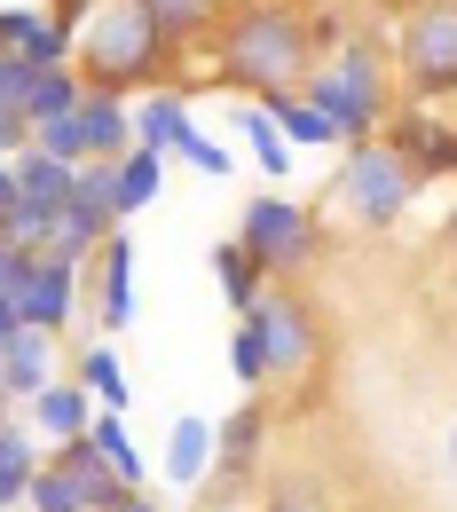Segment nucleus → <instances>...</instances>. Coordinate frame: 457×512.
I'll return each instance as SVG.
<instances>
[{
    "label": "nucleus",
    "mask_w": 457,
    "mask_h": 512,
    "mask_svg": "<svg viewBox=\"0 0 457 512\" xmlns=\"http://www.w3.org/2000/svg\"><path fill=\"white\" fill-rule=\"evenodd\" d=\"M87 8H95V0H87Z\"/></svg>",
    "instance_id": "nucleus-41"
},
{
    "label": "nucleus",
    "mask_w": 457,
    "mask_h": 512,
    "mask_svg": "<svg viewBox=\"0 0 457 512\" xmlns=\"http://www.w3.org/2000/svg\"><path fill=\"white\" fill-rule=\"evenodd\" d=\"M56 331H40V323H16V339L0 347V379H8V394H16V410L32 402V394H48V386L64 379V363H56Z\"/></svg>",
    "instance_id": "nucleus-11"
},
{
    "label": "nucleus",
    "mask_w": 457,
    "mask_h": 512,
    "mask_svg": "<svg viewBox=\"0 0 457 512\" xmlns=\"http://www.w3.org/2000/svg\"><path fill=\"white\" fill-rule=\"evenodd\" d=\"M237 245L261 260L268 276H300L308 260L324 253V221H316V205H300V197H284V190H261L253 205H245V221H237Z\"/></svg>",
    "instance_id": "nucleus-6"
},
{
    "label": "nucleus",
    "mask_w": 457,
    "mask_h": 512,
    "mask_svg": "<svg viewBox=\"0 0 457 512\" xmlns=\"http://www.w3.org/2000/svg\"><path fill=\"white\" fill-rule=\"evenodd\" d=\"M71 379L87 386L103 410H127V402H134V379H127V363L111 355V339H87V347H79V363H71Z\"/></svg>",
    "instance_id": "nucleus-20"
},
{
    "label": "nucleus",
    "mask_w": 457,
    "mask_h": 512,
    "mask_svg": "<svg viewBox=\"0 0 457 512\" xmlns=\"http://www.w3.org/2000/svg\"><path fill=\"white\" fill-rule=\"evenodd\" d=\"M71 64L87 87H111V95H142V87H166V71L182 64L174 40L150 24L142 0H95L79 16V40H71Z\"/></svg>",
    "instance_id": "nucleus-2"
},
{
    "label": "nucleus",
    "mask_w": 457,
    "mask_h": 512,
    "mask_svg": "<svg viewBox=\"0 0 457 512\" xmlns=\"http://www.w3.org/2000/svg\"><path fill=\"white\" fill-rule=\"evenodd\" d=\"M142 8H150V24L174 40V56H190L197 40H213L221 16H229V0H142Z\"/></svg>",
    "instance_id": "nucleus-17"
},
{
    "label": "nucleus",
    "mask_w": 457,
    "mask_h": 512,
    "mask_svg": "<svg viewBox=\"0 0 457 512\" xmlns=\"http://www.w3.org/2000/svg\"><path fill=\"white\" fill-rule=\"evenodd\" d=\"M213 449H221V434H213V418H174V434H166V457H158V473L174 481V489H205V473H213Z\"/></svg>",
    "instance_id": "nucleus-15"
},
{
    "label": "nucleus",
    "mask_w": 457,
    "mask_h": 512,
    "mask_svg": "<svg viewBox=\"0 0 457 512\" xmlns=\"http://www.w3.org/2000/svg\"><path fill=\"white\" fill-rule=\"evenodd\" d=\"M79 134H87V158H127L134 150V95L87 87L79 95Z\"/></svg>",
    "instance_id": "nucleus-13"
},
{
    "label": "nucleus",
    "mask_w": 457,
    "mask_h": 512,
    "mask_svg": "<svg viewBox=\"0 0 457 512\" xmlns=\"http://www.w3.org/2000/svg\"><path fill=\"white\" fill-rule=\"evenodd\" d=\"M111 512H166V505H158L150 489H127V497H119V505H111Z\"/></svg>",
    "instance_id": "nucleus-33"
},
{
    "label": "nucleus",
    "mask_w": 457,
    "mask_h": 512,
    "mask_svg": "<svg viewBox=\"0 0 457 512\" xmlns=\"http://www.w3.org/2000/svg\"><path fill=\"white\" fill-rule=\"evenodd\" d=\"M32 150H48V158H71V166H79V158H87L79 111H71V119H40V127H32Z\"/></svg>",
    "instance_id": "nucleus-31"
},
{
    "label": "nucleus",
    "mask_w": 457,
    "mask_h": 512,
    "mask_svg": "<svg viewBox=\"0 0 457 512\" xmlns=\"http://www.w3.org/2000/svg\"><path fill=\"white\" fill-rule=\"evenodd\" d=\"M166 166H174V158H166V150H150V142H134L127 158H119V197H111V205H119V221H134L150 197L166 190Z\"/></svg>",
    "instance_id": "nucleus-21"
},
{
    "label": "nucleus",
    "mask_w": 457,
    "mask_h": 512,
    "mask_svg": "<svg viewBox=\"0 0 457 512\" xmlns=\"http://www.w3.org/2000/svg\"><path fill=\"white\" fill-rule=\"evenodd\" d=\"M56 221H64V205H32V197H8L0 205V237H16V245H48Z\"/></svg>",
    "instance_id": "nucleus-27"
},
{
    "label": "nucleus",
    "mask_w": 457,
    "mask_h": 512,
    "mask_svg": "<svg viewBox=\"0 0 457 512\" xmlns=\"http://www.w3.org/2000/svg\"><path fill=\"white\" fill-rule=\"evenodd\" d=\"M268 119L292 134V150H339V127H331L300 87H292V95H268Z\"/></svg>",
    "instance_id": "nucleus-25"
},
{
    "label": "nucleus",
    "mask_w": 457,
    "mask_h": 512,
    "mask_svg": "<svg viewBox=\"0 0 457 512\" xmlns=\"http://www.w3.org/2000/svg\"><path fill=\"white\" fill-rule=\"evenodd\" d=\"M213 284H221V300H229V308H237V316H245V308H253V300H261V284H268V268L253 253H245V245H237V237H229V245H213Z\"/></svg>",
    "instance_id": "nucleus-23"
},
{
    "label": "nucleus",
    "mask_w": 457,
    "mask_h": 512,
    "mask_svg": "<svg viewBox=\"0 0 457 512\" xmlns=\"http://www.w3.org/2000/svg\"><path fill=\"white\" fill-rule=\"evenodd\" d=\"M442 245H450V253H457V205H450V221H442Z\"/></svg>",
    "instance_id": "nucleus-37"
},
{
    "label": "nucleus",
    "mask_w": 457,
    "mask_h": 512,
    "mask_svg": "<svg viewBox=\"0 0 457 512\" xmlns=\"http://www.w3.org/2000/svg\"><path fill=\"white\" fill-rule=\"evenodd\" d=\"M174 158H182V166H197L205 182H229V174H237V158H229V150H221V142H213L205 127L182 134V150H174Z\"/></svg>",
    "instance_id": "nucleus-30"
},
{
    "label": "nucleus",
    "mask_w": 457,
    "mask_h": 512,
    "mask_svg": "<svg viewBox=\"0 0 457 512\" xmlns=\"http://www.w3.org/2000/svg\"><path fill=\"white\" fill-rule=\"evenodd\" d=\"M95 410H103V402H95L87 386L71 379V371L48 386V394H32V402H24L32 434H48V442H71V434H87V426H95Z\"/></svg>",
    "instance_id": "nucleus-14"
},
{
    "label": "nucleus",
    "mask_w": 457,
    "mask_h": 512,
    "mask_svg": "<svg viewBox=\"0 0 457 512\" xmlns=\"http://www.w3.org/2000/svg\"><path fill=\"white\" fill-rule=\"evenodd\" d=\"M300 95L339 127V142H371V134L387 127V111H394V64H387V48L347 40V48H331V56L308 64Z\"/></svg>",
    "instance_id": "nucleus-3"
},
{
    "label": "nucleus",
    "mask_w": 457,
    "mask_h": 512,
    "mask_svg": "<svg viewBox=\"0 0 457 512\" xmlns=\"http://www.w3.org/2000/svg\"><path fill=\"white\" fill-rule=\"evenodd\" d=\"M24 505H32V512H87V497H79V481H71L64 465L48 457V465L32 473V489H24Z\"/></svg>",
    "instance_id": "nucleus-28"
},
{
    "label": "nucleus",
    "mask_w": 457,
    "mask_h": 512,
    "mask_svg": "<svg viewBox=\"0 0 457 512\" xmlns=\"http://www.w3.org/2000/svg\"><path fill=\"white\" fill-rule=\"evenodd\" d=\"M190 512H237V505H190Z\"/></svg>",
    "instance_id": "nucleus-38"
},
{
    "label": "nucleus",
    "mask_w": 457,
    "mask_h": 512,
    "mask_svg": "<svg viewBox=\"0 0 457 512\" xmlns=\"http://www.w3.org/2000/svg\"><path fill=\"white\" fill-rule=\"evenodd\" d=\"M0 512H32V505H0Z\"/></svg>",
    "instance_id": "nucleus-40"
},
{
    "label": "nucleus",
    "mask_w": 457,
    "mask_h": 512,
    "mask_svg": "<svg viewBox=\"0 0 457 512\" xmlns=\"http://www.w3.org/2000/svg\"><path fill=\"white\" fill-rule=\"evenodd\" d=\"M261 512H331V505H316V497H308V489H284V497H268Z\"/></svg>",
    "instance_id": "nucleus-32"
},
{
    "label": "nucleus",
    "mask_w": 457,
    "mask_h": 512,
    "mask_svg": "<svg viewBox=\"0 0 457 512\" xmlns=\"http://www.w3.org/2000/svg\"><path fill=\"white\" fill-rule=\"evenodd\" d=\"M8 300H16V316L40 323V331H56V339H103L95 331V316H87V268H71V260H56L48 245L24 260V276L8 284Z\"/></svg>",
    "instance_id": "nucleus-7"
},
{
    "label": "nucleus",
    "mask_w": 457,
    "mask_h": 512,
    "mask_svg": "<svg viewBox=\"0 0 457 512\" xmlns=\"http://www.w3.org/2000/svg\"><path fill=\"white\" fill-rule=\"evenodd\" d=\"M40 465H48V449L8 418V426H0V505H24V489H32V473H40Z\"/></svg>",
    "instance_id": "nucleus-26"
},
{
    "label": "nucleus",
    "mask_w": 457,
    "mask_h": 512,
    "mask_svg": "<svg viewBox=\"0 0 457 512\" xmlns=\"http://www.w3.org/2000/svg\"><path fill=\"white\" fill-rule=\"evenodd\" d=\"M8 418H16V394H8V379H0V426H8Z\"/></svg>",
    "instance_id": "nucleus-36"
},
{
    "label": "nucleus",
    "mask_w": 457,
    "mask_h": 512,
    "mask_svg": "<svg viewBox=\"0 0 457 512\" xmlns=\"http://www.w3.org/2000/svg\"><path fill=\"white\" fill-rule=\"evenodd\" d=\"M205 56H213V79L221 87H237V95H292L308 64H316V48H308V8L300 0H229V16H221V32L205 40Z\"/></svg>",
    "instance_id": "nucleus-1"
},
{
    "label": "nucleus",
    "mask_w": 457,
    "mask_h": 512,
    "mask_svg": "<svg viewBox=\"0 0 457 512\" xmlns=\"http://www.w3.org/2000/svg\"><path fill=\"white\" fill-rule=\"evenodd\" d=\"M16 197V158H0V205Z\"/></svg>",
    "instance_id": "nucleus-35"
},
{
    "label": "nucleus",
    "mask_w": 457,
    "mask_h": 512,
    "mask_svg": "<svg viewBox=\"0 0 457 512\" xmlns=\"http://www.w3.org/2000/svg\"><path fill=\"white\" fill-rule=\"evenodd\" d=\"M87 442L103 449V465H111V473H119L127 489H150V457H142V442L127 434V410H95Z\"/></svg>",
    "instance_id": "nucleus-18"
},
{
    "label": "nucleus",
    "mask_w": 457,
    "mask_h": 512,
    "mask_svg": "<svg viewBox=\"0 0 457 512\" xmlns=\"http://www.w3.org/2000/svg\"><path fill=\"white\" fill-rule=\"evenodd\" d=\"M394 79L418 103H457V0H410L394 24Z\"/></svg>",
    "instance_id": "nucleus-5"
},
{
    "label": "nucleus",
    "mask_w": 457,
    "mask_h": 512,
    "mask_svg": "<svg viewBox=\"0 0 457 512\" xmlns=\"http://www.w3.org/2000/svg\"><path fill=\"white\" fill-rule=\"evenodd\" d=\"M16 323H24V316H16V300H8V292H0V347H8V339H16Z\"/></svg>",
    "instance_id": "nucleus-34"
},
{
    "label": "nucleus",
    "mask_w": 457,
    "mask_h": 512,
    "mask_svg": "<svg viewBox=\"0 0 457 512\" xmlns=\"http://www.w3.org/2000/svg\"><path fill=\"white\" fill-rule=\"evenodd\" d=\"M71 40H79V32H71V24H56V16H48V8H24V0H16V8H0V48H8V56H24V64H71Z\"/></svg>",
    "instance_id": "nucleus-12"
},
{
    "label": "nucleus",
    "mask_w": 457,
    "mask_h": 512,
    "mask_svg": "<svg viewBox=\"0 0 457 512\" xmlns=\"http://www.w3.org/2000/svg\"><path fill=\"white\" fill-rule=\"evenodd\" d=\"M229 371H237V386L253 394V386H268V347H261V331L237 316V331H229Z\"/></svg>",
    "instance_id": "nucleus-29"
},
{
    "label": "nucleus",
    "mask_w": 457,
    "mask_h": 512,
    "mask_svg": "<svg viewBox=\"0 0 457 512\" xmlns=\"http://www.w3.org/2000/svg\"><path fill=\"white\" fill-rule=\"evenodd\" d=\"M79 95H87L79 64H48L32 87H24V119H32V127H40V119H71V111H79Z\"/></svg>",
    "instance_id": "nucleus-24"
},
{
    "label": "nucleus",
    "mask_w": 457,
    "mask_h": 512,
    "mask_svg": "<svg viewBox=\"0 0 457 512\" xmlns=\"http://www.w3.org/2000/svg\"><path fill=\"white\" fill-rule=\"evenodd\" d=\"M87 284H95V331H127L142 308H134V237L111 229L103 253L87 260Z\"/></svg>",
    "instance_id": "nucleus-10"
},
{
    "label": "nucleus",
    "mask_w": 457,
    "mask_h": 512,
    "mask_svg": "<svg viewBox=\"0 0 457 512\" xmlns=\"http://www.w3.org/2000/svg\"><path fill=\"white\" fill-rule=\"evenodd\" d=\"M245 323L261 331V347H268V386L316 371V355H324V323H316V308H308L284 276H268V284H261V300L245 308Z\"/></svg>",
    "instance_id": "nucleus-8"
},
{
    "label": "nucleus",
    "mask_w": 457,
    "mask_h": 512,
    "mask_svg": "<svg viewBox=\"0 0 457 512\" xmlns=\"http://www.w3.org/2000/svg\"><path fill=\"white\" fill-rule=\"evenodd\" d=\"M197 127V111H190V95L182 87H142L134 95V142H150V150H182V134Z\"/></svg>",
    "instance_id": "nucleus-16"
},
{
    "label": "nucleus",
    "mask_w": 457,
    "mask_h": 512,
    "mask_svg": "<svg viewBox=\"0 0 457 512\" xmlns=\"http://www.w3.org/2000/svg\"><path fill=\"white\" fill-rule=\"evenodd\" d=\"M237 134H245V150L268 166V182H292V134L268 119V103H253V95H237Z\"/></svg>",
    "instance_id": "nucleus-19"
},
{
    "label": "nucleus",
    "mask_w": 457,
    "mask_h": 512,
    "mask_svg": "<svg viewBox=\"0 0 457 512\" xmlns=\"http://www.w3.org/2000/svg\"><path fill=\"white\" fill-rule=\"evenodd\" d=\"M418 166L394 150L387 134L371 142H339V174H331V205L355 221V229H394L410 205H418Z\"/></svg>",
    "instance_id": "nucleus-4"
},
{
    "label": "nucleus",
    "mask_w": 457,
    "mask_h": 512,
    "mask_svg": "<svg viewBox=\"0 0 457 512\" xmlns=\"http://www.w3.org/2000/svg\"><path fill=\"white\" fill-rule=\"evenodd\" d=\"M379 134H387L394 150L418 166V182H450V174H457V119H442L434 103H418V95H410V103H394Z\"/></svg>",
    "instance_id": "nucleus-9"
},
{
    "label": "nucleus",
    "mask_w": 457,
    "mask_h": 512,
    "mask_svg": "<svg viewBox=\"0 0 457 512\" xmlns=\"http://www.w3.org/2000/svg\"><path fill=\"white\" fill-rule=\"evenodd\" d=\"M450 465H457V426H450Z\"/></svg>",
    "instance_id": "nucleus-39"
},
{
    "label": "nucleus",
    "mask_w": 457,
    "mask_h": 512,
    "mask_svg": "<svg viewBox=\"0 0 457 512\" xmlns=\"http://www.w3.org/2000/svg\"><path fill=\"white\" fill-rule=\"evenodd\" d=\"M71 182H79V166H71V158L16 150V197H32V205H71Z\"/></svg>",
    "instance_id": "nucleus-22"
}]
</instances>
